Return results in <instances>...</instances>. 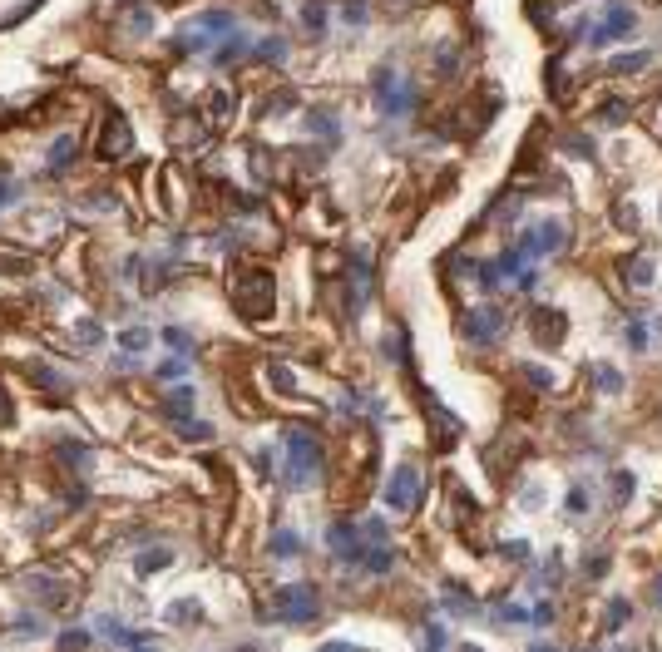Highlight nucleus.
Here are the masks:
<instances>
[{
    "label": "nucleus",
    "instance_id": "1",
    "mask_svg": "<svg viewBox=\"0 0 662 652\" xmlns=\"http://www.w3.org/2000/svg\"><path fill=\"white\" fill-rule=\"evenodd\" d=\"M233 307L248 317V322H262V317H272V307H277V287H272V272H262V267H248V272H238L233 277Z\"/></svg>",
    "mask_w": 662,
    "mask_h": 652
},
{
    "label": "nucleus",
    "instance_id": "2",
    "mask_svg": "<svg viewBox=\"0 0 662 652\" xmlns=\"http://www.w3.org/2000/svg\"><path fill=\"white\" fill-rule=\"evenodd\" d=\"M322 475V445L312 430H292L287 435V480L297 489H307L312 480Z\"/></svg>",
    "mask_w": 662,
    "mask_h": 652
},
{
    "label": "nucleus",
    "instance_id": "3",
    "mask_svg": "<svg viewBox=\"0 0 662 652\" xmlns=\"http://www.w3.org/2000/svg\"><path fill=\"white\" fill-rule=\"evenodd\" d=\"M94 154H99L104 163L134 154V129H129V119H124L119 109H109V114H104V129H99V139H94Z\"/></svg>",
    "mask_w": 662,
    "mask_h": 652
},
{
    "label": "nucleus",
    "instance_id": "4",
    "mask_svg": "<svg viewBox=\"0 0 662 652\" xmlns=\"http://www.w3.org/2000/svg\"><path fill=\"white\" fill-rule=\"evenodd\" d=\"M420 499H425V480H420V470H415V465H396V470H391V480H386V504H391V509H401V514H411V509H420Z\"/></svg>",
    "mask_w": 662,
    "mask_h": 652
},
{
    "label": "nucleus",
    "instance_id": "5",
    "mask_svg": "<svg viewBox=\"0 0 662 652\" xmlns=\"http://www.w3.org/2000/svg\"><path fill=\"white\" fill-rule=\"evenodd\" d=\"M317 588L312 583H292V588H282L277 593V618H287V623H312L317 618Z\"/></svg>",
    "mask_w": 662,
    "mask_h": 652
},
{
    "label": "nucleus",
    "instance_id": "6",
    "mask_svg": "<svg viewBox=\"0 0 662 652\" xmlns=\"http://www.w3.org/2000/svg\"><path fill=\"white\" fill-rule=\"evenodd\" d=\"M465 336H470L475 346L499 341V336H504V312L490 307V302H485V307H470V312H465Z\"/></svg>",
    "mask_w": 662,
    "mask_h": 652
},
{
    "label": "nucleus",
    "instance_id": "7",
    "mask_svg": "<svg viewBox=\"0 0 662 652\" xmlns=\"http://www.w3.org/2000/svg\"><path fill=\"white\" fill-rule=\"evenodd\" d=\"M168 144H173V149H183V154H193V149L213 144V129H208L198 114H178V119L168 124Z\"/></svg>",
    "mask_w": 662,
    "mask_h": 652
},
{
    "label": "nucleus",
    "instance_id": "8",
    "mask_svg": "<svg viewBox=\"0 0 662 652\" xmlns=\"http://www.w3.org/2000/svg\"><path fill=\"white\" fill-rule=\"evenodd\" d=\"M233 114H238V94H233V89H223V84H218V89H208V104H203V124H208L213 134H218V129H228V124H233Z\"/></svg>",
    "mask_w": 662,
    "mask_h": 652
},
{
    "label": "nucleus",
    "instance_id": "9",
    "mask_svg": "<svg viewBox=\"0 0 662 652\" xmlns=\"http://www.w3.org/2000/svg\"><path fill=\"white\" fill-rule=\"evenodd\" d=\"M20 588L40 593L50 608H75V603H70V583H60V578H50V573H25V578H20Z\"/></svg>",
    "mask_w": 662,
    "mask_h": 652
},
{
    "label": "nucleus",
    "instance_id": "10",
    "mask_svg": "<svg viewBox=\"0 0 662 652\" xmlns=\"http://www.w3.org/2000/svg\"><path fill=\"white\" fill-rule=\"evenodd\" d=\"M529 322H534V336H539L544 346H559V341H564V317H559L554 307H534Z\"/></svg>",
    "mask_w": 662,
    "mask_h": 652
},
{
    "label": "nucleus",
    "instance_id": "11",
    "mask_svg": "<svg viewBox=\"0 0 662 652\" xmlns=\"http://www.w3.org/2000/svg\"><path fill=\"white\" fill-rule=\"evenodd\" d=\"M327 544H331V554H341L346 564H356V559H361V539H356V524H331V529H327Z\"/></svg>",
    "mask_w": 662,
    "mask_h": 652
},
{
    "label": "nucleus",
    "instance_id": "12",
    "mask_svg": "<svg viewBox=\"0 0 662 652\" xmlns=\"http://www.w3.org/2000/svg\"><path fill=\"white\" fill-rule=\"evenodd\" d=\"M618 272H623L628 292H648V287H653V257H623Z\"/></svg>",
    "mask_w": 662,
    "mask_h": 652
},
{
    "label": "nucleus",
    "instance_id": "13",
    "mask_svg": "<svg viewBox=\"0 0 662 652\" xmlns=\"http://www.w3.org/2000/svg\"><path fill=\"white\" fill-rule=\"evenodd\" d=\"M75 149H80V139H75V134H60V139L50 144V154H45V168H50V173H65V168L75 163Z\"/></svg>",
    "mask_w": 662,
    "mask_h": 652
},
{
    "label": "nucleus",
    "instance_id": "14",
    "mask_svg": "<svg viewBox=\"0 0 662 652\" xmlns=\"http://www.w3.org/2000/svg\"><path fill=\"white\" fill-rule=\"evenodd\" d=\"M149 30H154V10L134 5V10H124V15H119V35H134V40H144Z\"/></svg>",
    "mask_w": 662,
    "mask_h": 652
},
{
    "label": "nucleus",
    "instance_id": "15",
    "mask_svg": "<svg viewBox=\"0 0 662 652\" xmlns=\"http://www.w3.org/2000/svg\"><path fill=\"white\" fill-rule=\"evenodd\" d=\"M173 564V549H144V554H134V573L139 578H154L159 569Z\"/></svg>",
    "mask_w": 662,
    "mask_h": 652
},
{
    "label": "nucleus",
    "instance_id": "16",
    "mask_svg": "<svg viewBox=\"0 0 662 652\" xmlns=\"http://www.w3.org/2000/svg\"><path fill=\"white\" fill-rule=\"evenodd\" d=\"M55 455H60V465H70V470H84V465L94 460L80 440H60V445H55Z\"/></svg>",
    "mask_w": 662,
    "mask_h": 652
},
{
    "label": "nucleus",
    "instance_id": "17",
    "mask_svg": "<svg viewBox=\"0 0 662 652\" xmlns=\"http://www.w3.org/2000/svg\"><path fill=\"white\" fill-rule=\"evenodd\" d=\"M356 564H361V569H371V573H386L391 564H396V554H391V544H376V549H366Z\"/></svg>",
    "mask_w": 662,
    "mask_h": 652
},
{
    "label": "nucleus",
    "instance_id": "18",
    "mask_svg": "<svg viewBox=\"0 0 662 652\" xmlns=\"http://www.w3.org/2000/svg\"><path fill=\"white\" fill-rule=\"evenodd\" d=\"M628 30H633V10H618V15H608V20H603L598 40H618V35H628Z\"/></svg>",
    "mask_w": 662,
    "mask_h": 652
},
{
    "label": "nucleus",
    "instance_id": "19",
    "mask_svg": "<svg viewBox=\"0 0 662 652\" xmlns=\"http://www.w3.org/2000/svg\"><path fill=\"white\" fill-rule=\"evenodd\" d=\"M168 415H173V425L178 420H193V391H173L168 396Z\"/></svg>",
    "mask_w": 662,
    "mask_h": 652
},
{
    "label": "nucleus",
    "instance_id": "20",
    "mask_svg": "<svg viewBox=\"0 0 662 652\" xmlns=\"http://www.w3.org/2000/svg\"><path fill=\"white\" fill-rule=\"evenodd\" d=\"M539 233V252H554V247L564 243V223H544V228H534Z\"/></svg>",
    "mask_w": 662,
    "mask_h": 652
},
{
    "label": "nucleus",
    "instance_id": "21",
    "mask_svg": "<svg viewBox=\"0 0 662 652\" xmlns=\"http://www.w3.org/2000/svg\"><path fill=\"white\" fill-rule=\"evenodd\" d=\"M455 65H460V50L455 45H440L435 50V75H455Z\"/></svg>",
    "mask_w": 662,
    "mask_h": 652
},
{
    "label": "nucleus",
    "instance_id": "22",
    "mask_svg": "<svg viewBox=\"0 0 662 652\" xmlns=\"http://www.w3.org/2000/svg\"><path fill=\"white\" fill-rule=\"evenodd\" d=\"M643 65H648V50H638V55H623V60H613L608 70H613V75H633V70H643Z\"/></svg>",
    "mask_w": 662,
    "mask_h": 652
},
{
    "label": "nucleus",
    "instance_id": "23",
    "mask_svg": "<svg viewBox=\"0 0 662 652\" xmlns=\"http://www.w3.org/2000/svg\"><path fill=\"white\" fill-rule=\"evenodd\" d=\"M104 341V326L99 322H80V331H75V346H99Z\"/></svg>",
    "mask_w": 662,
    "mask_h": 652
},
{
    "label": "nucleus",
    "instance_id": "24",
    "mask_svg": "<svg viewBox=\"0 0 662 652\" xmlns=\"http://www.w3.org/2000/svg\"><path fill=\"white\" fill-rule=\"evenodd\" d=\"M272 554H302V539L282 529V534H272Z\"/></svg>",
    "mask_w": 662,
    "mask_h": 652
},
{
    "label": "nucleus",
    "instance_id": "25",
    "mask_svg": "<svg viewBox=\"0 0 662 652\" xmlns=\"http://www.w3.org/2000/svg\"><path fill=\"white\" fill-rule=\"evenodd\" d=\"M613 499H618V504H628V499H633V475H628V470H618V475H613Z\"/></svg>",
    "mask_w": 662,
    "mask_h": 652
},
{
    "label": "nucleus",
    "instance_id": "26",
    "mask_svg": "<svg viewBox=\"0 0 662 652\" xmlns=\"http://www.w3.org/2000/svg\"><path fill=\"white\" fill-rule=\"evenodd\" d=\"M119 341H124V351H144V346H149V331H144V326H129Z\"/></svg>",
    "mask_w": 662,
    "mask_h": 652
},
{
    "label": "nucleus",
    "instance_id": "27",
    "mask_svg": "<svg viewBox=\"0 0 662 652\" xmlns=\"http://www.w3.org/2000/svg\"><path fill=\"white\" fill-rule=\"evenodd\" d=\"M445 603H450L455 613H475V603H470V593H465V588H445Z\"/></svg>",
    "mask_w": 662,
    "mask_h": 652
},
{
    "label": "nucleus",
    "instance_id": "28",
    "mask_svg": "<svg viewBox=\"0 0 662 652\" xmlns=\"http://www.w3.org/2000/svg\"><path fill=\"white\" fill-rule=\"evenodd\" d=\"M89 648V633H80V628H75V633H60V652H84Z\"/></svg>",
    "mask_w": 662,
    "mask_h": 652
},
{
    "label": "nucleus",
    "instance_id": "29",
    "mask_svg": "<svg viewBox=\"0 0 662 652\" xmlns=\"http://www.w3.org/2000/svg\"><path fill=\"white\" fill-rule=\"evenodd\" d=\"M178 430H183L188 440H213V425H198V420H178Z\"/></svg>",
    "mask_w": 662,
    "mask_h": 652
},
{
    "label": "nucleus",
    "instance_id": "30",
    "mask_svg": "<svg viewBox=\"0 0 662 652\" xmlns=\"http://www.w3.org/2000/svg\"><path fill=\"white\" fill-rule=\"evenodd\" d=\"M425 652H445V628H440V623L425 628Z\"/></svg>",
    "mask_w": 662,
    "mask_h": 652
},
{
    "label": "nucleus",
    "instance_id": "31",
    "mask_svg": "<svg viewBox=\"0 0 662 652\" xmlns=\"http://www.w3.org/2000/svg\"><path fill=\"white\" fill-rule=\"evenodd\" d=\"M593 381H598L603 391H618V386H623V376H618V371H608V366H598V371H593Z\"/></svg>",
    "mask_w": 662,
    "mask_h": 652
},
{
    "label": "nucleus",
    "instance_id": "32",
    "mask_svg": "<svg viewBox=\"0 0 662 652\" xmlns=\"http://www.w3.org/2000/svg\"><path fill=\"white\" fill-rule=\"evenodd\" d=\"M623 623H628V603L618 598V603L608 608V628H623Z\"/></svg>",
    "mask_w": 662,
    "mask_h": 652
},
{
    "label": "nucleus",
    "instance_id": "33",
    "mask_svg": "<svg viewBox=\"0 0 662 652\" xmlns=\"http://www.w3.org/2000/svg\"><path fill=\"white\" fill-rule=\"evenodd\" d=\"M164 341H168V346H178V351H188V346H193V341H188V331H178V326H168Z\"/></svg>",
    "mask_w": 662,
    "mask_h": 652
},
{
    "label": "nucleus",
    "instance_id": "34",
    "mask_svg": "<svg viewBox=\"0 0 662 652\" xmlns=\"http://www.w3.org/2000/svg\"><path fill=\"white\" fill-rule=\"evenodd\" d=\"M183 371H188V366H183V361H173V356H168L164 366H159V376H164V381H178Z\"/></svg>",
    "mask_w": 662,
    "mask_h": 652
},
{
    "label": "nucleus",
    "instance_id": "35",
    "mask_svg": "<svg viewBox=\"0 0 662 652\" xmlns=\"http://www.w3.org/2000/svg\"><path fill=\"white\" fill-rule=\"evenodd\" d=\"M322 652H371V648H361V643H322Z\"/></svg>",
    "mask_w": 662,
    "mask_h": 652
},
{
    "label": "nucleus",
    "instance_id": "36",
    "mask_svg": "<svg viewBox=\"0 0 662 652\" xmlns=\"http://www.w3.org/2000/svg\"><path fill=\"white\" fill-rule=\"evenodd\" d=\"M603 569H608V559L603 554H588V578H598Z\"/></svg>",
    "mask_w": 662,
    "mask_h": 652
},
{
    "label": "nucleus",
    "instance_id": "37",
    "mask_svg": "<svg viewBox=\"0 0 662 652\" xmlns=\"http://www.w3.org/2000/svg\"><path fill=\"white\" fill-rule=\"evenodd\" d=\"M623 119V104H603V124H618Z\"/></svg>",
    "mask_w": 662,
    "mask_h": 652
},
{
    "label": "nucleus",
    "instance_id": "38",
    "mask_svg": "<svg viewBox=\"0 0 662 652\" xmlns=\"http://www.w3.org/2000/svg\"><path fill=\"white\" fill-rule=\"evenodd\" d=\"M653 603L662 608V573H658V583H653Z\"/></svg>",
    "mask_w": 662,
    "mask_h": 652
},
{
    "label": "nucleus",
    "instance_id": "39",
    "mask_svg": "<svg viewBox=\"0 0 662 652\" xmlns=\"http://www.w3.org/2000/svg\"><path fill=\"white\" fill-rule=\"evenodd\" d=\"M386 5H391V10H406V5H415V0H386Z\"/></svg>",
    "mask_w": 662,
    "mask_h": 652
},
{
    "label": "nucleus",
    "instance_id": "40",
    "mask_svg": "<svg viewBox=\"0 0 662 652\" xmlns=\"http://www.w3.org/2000/svg\"><path fill=\"white\" fill-rule=\"evenodd\" d=\"M5 420H10V410H5V396H0V425H5Z\"/></svg>",
    "mask_w": 662,
    "mask_h": 652
},
{
    "label": "nucleus",
    "instance_id": "41",
    "mask_svg": "<svg viewBox=\"0 0 662 652\" xmlns=\"http://www.w3.org/2000/svg\"><path fill=\"white\" fill-rule=\"evenodd\" d=\"M460 652H485V648H475V643H465V648H460Z\"/></svg>",
    "mask_w": 662,
    "mask_h": 652
},
{
    "label": "nucleus",
    "instance_id": "42",
    "mask_svg": "<svg viewBox=\"0 0 662 652\" xmlns=\"http://www.w3.org/2000/svg\"><path fill=\"white\" fill-rule=\"evenodd\" d=\"M534 652H554V648H534Z\"/></svg>",
    "mask_w": 662,
    "mask_h": 652
}]
</instances>
